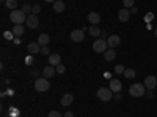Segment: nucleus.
<instances>
[{"label": "nucleus", "mask_w": 157, "mask_h": 117, "mask_svg": "<svg viewBox=\"0 0 157 117\" xmlns=\"http://www.w3.org/2000/svg\"><path fill=\"white\" fill-rule=\"evenodd\" d=\"M64 8H66V6H64L63 0H57V2L54 3V11H55V12H63Z\"/></svg>", "instance_id": "nucleus-20"}, {"label": "nucleus", "mask_w": 157, "mask_h": 117, "mask_svg": "<svg viewBox=\"0 0 157 117\" xmlns=\"http://www.w3.org/2000/svg\"><path fill=\"white\" fill-rule=\"evenodd\" d=\"M123 6L127 8V9H130V8L134 6V0H123Z\"/></svg>", "instance_id": "nucleus-25"}, {"label": "nucleus", "mask_w": 157, "mask_h": 117, "mask_svg": "<svg viewBox=\"0 0 157 117\" xmlns=\"http://www.w3.org/2000/svg\"><path fill=\"white\" fill-rule=\"evenodd\" d=\"M44 2H46V3H52V5H54V3L57 2V0H44Z\"/></svg>", "instance_id": "nucleus-36"}, {"label": "nucleus", "mask_w": 157, "mask_h": 117, "mask_svg": "<svg viewBox=\"0 0 157 117\" xmlns=\"http://www.w3.org/2000/svg\"><path fill=\"white\" fill-rule=\"evenodd\" d=\"M72 101H74V97H72V94H64V95L61 97V100H60V105L66 108V106L72 105Z\"/></svg>", "instance_id": "nucleus-12"}, {"label": "nucleus", "mask_w": 157, "mask_h": 117, "mask_svg": "<svg viewBox=\"0 0 157 117\" xmlns=\"http://www.w3.org/2000/svg\"><path fill=\"white\" fill-rule=\"evenodd\" d=\"M93 50L96 53H104L105 50H109V44L107 41H104V39H98V41L93 42Z\"/></svg>", "instance_id": "nucleus-5"}, {"label": "nucleus", "mask_w": 157, "mask_h": 117, "mask_svg": "<svg viewBox=\"0 0 157 117\" xmlns=\"http://www.w3.org/2000/svg\"><path fill=\"white\" fill-rule=\"evenodd\" d=\"M39 11H41V8H39V5H35V6L32 8V14H38Z\"/></svg>", "instance_id": "nucleus-30"}, {"label": "nucleus", "mask_w": 157, "mask_h": 117, "mask_svg": "<svg viewBox=\"0 0 157 117\" xmlns=\"http://www.w3.org/2000/svg\"><path fill=\"white\" fill-rule=\"evenodd\" d=\"M25 23H27L29 28L35 30V28L39 27V19H38L36 14H29V16H27V22H25Z\"/></svg>", "instance_id": "nucleus-6"}, {"label": "nucleus", "mask_w": 157, "mask_h": 117, "mask_svg": "<svg viewBox=\"0 0 157 117\" xmlns=\"http://www.w3.org/2000/svg\"><path fill=\"white\" fill-rule=\"evenodd\" d=\"M5 37H6V39H11V37H13V31H11V33H10V31H5Z\"/></svg>", "instance_id": "nucleus-33"}, {"label": "nucleus", "mask_w": 157, "mask_h": 117, "mask_svg": "<svg viewBox=\"0 0 157 117\" xmlns=\"http://www.w3.org/2000/svg\"><path fill=\"white\" fill-rule=\"evenodd\" d=\"M151 19H152V14H148V16L145 17V20H146V22H148V20H151Z\"/></svg>", "instance_id": "nucleus-37"}, {"label": "nucleus", "mask_w": 157, "mask_h": 117, "mask_svg": "<svg viewBox=\"0 0 157 117\" xmlns=\"http://www.w3.org/2000/svg\"><path fill=\"white\" fill-rule=\"evenodd\" d=\"M55 69H57V73H64V70H66V67H64L63 64H58Z\"/></svg>", "instance_id": "nucleus-29"}, {"label": "nucleus", "mask_w": 157, "mask_h": 117, "mask_svg": "<svg viewBox=\"0 0 157 117\" xmlns=\"http://www.w3.org/2000/svg\"><path fill=\"white\" fill-rule=\"evenodd\" d=\"M41 55H44V56H50L52 53H50V48L47 47V45H44V47H41V51H39Z\"/></svg>", "instance_id": "nucleus-24"}, {"label": "nucleus", "mask_w": 157, "mask_h": 117, "mask_svg": "<svg viewBox=\"0 0 157 117\" xmlns=\"http://www.w3.org/2000/svg\"><path fill=\"white\" fill-rule=\"evenodd\" d=\"M85 39V31L83 30H74L71 33V41L72 42H82Z\"/></svg>", "instance_id": "nucleus-7"}, {"label": "nucleus", "mask_w": 157, "mask_h": 117, "mask_svg": "<svg viewBox=\"0 0 157 117\" xmlns=\"http://www.w3.org/2000/svg\"><path fill=\"white\" fill-rule=\"evenodd\" d=\"M43 76L44 78H47V80H49V78H52V76H54L55 73H57V69L54 67V66H46L44 69H43Z\"/></svg>", "instance_id": "nucleus-11"}, {"label": "nucleus", "mask_w": 157, "mask_h": 117, "mask_svg": "<svg viewBox=\"0 0 157 117\" xmlns=\"http://www.w3.org/2000/svg\"><path fill=\"white\" fill-rule=\"evenodd\" d=\"M49 42H50V36L49 34H39V37H38V44L41 45V47H44V45H49Z\"/></svg>", "instance_id": "nucleus-18"}, {"label": "nucleus", "mask_w": 157, "mask_h": 117, "mask_svg": "<svg viewBox=\"0 0 157 117\" xmlns=\"http://www.w3.org/2000/svg\"><path fill=\"white\" fill-rule=\"evenodd\" d=\"M145 92H146V87H145V84H143V83H135V84H132V86L129 87L130 97H143V95H145Z\"/></svg>", "instance_id": "nucleus-2"}, {"label": "nucleus", "mask_w": 157, "mask_h": 117, "mask_svg": "<svg viewBox=\"0 0 157 117\" xmlns=\"http://www.w3.org/2000/svg\"><path fill=\"white\" fill-rule=\"evenodd\" d=\"M24 25H14V28H13V34H14L16 37H21L24 34Z\"/></svg>", "instance_id": "nucleus-19"}, {"label": "nucleus", "mask_w": 157, "mask_h": 117, "mask_svg": "<svg viewBox=\"0 0 157 117\" xmlns=\"http://www.w3.org/2000/svg\"><path fill=\"white\" fill-rule=\"evenodd\" d=\"M129 11H130V14H137V11H138V9H137V6L134 5V6H132V8H130Z\"/></svg>", "instance_id": "nucleus-32"}, {"label": "nucleus", "mask_w": 157, "mask_h": 117, "mask_svg": "<svg viewBox=\"0 0 157 117\" xmlns=\"http://www.w3.org/2000/svg\"><path fill=\"white\" fill-rule=\"evenodd\" d=\"M124 70H126V69H124V66H121V64H118V66L115 67V72H116V73H124Z\"/></svg>", "instance_id": "nucleus-28"}, {"label": "nucleus", "mask_w": 157, "mask_h": 117, "mask_svg": "<svg viewBox=\"0 0 157 117\" xmlns=\"http://www.w3.org/2000/svg\"><path fill=\"white\" fill-rule=\"evenodd\" d=\"M49 117H64L60 111H50L49 112Z\"/></svg>", "instance_id": "nucleus-27"}, {"label": "nucleus", "mask_w": 157, "mask_h": 117, "mask_svg": "<svg viewBox=\"0 0 157 117\" xmlns=\"http://www.w3.org/2000/svg\"><path fill=\"white\" fill-rule=\"evenodd\" d=\"M143 84H145V87H146V89L154 90V89H155V86H157V78H155V76H152V75H149V76H146V78H145Z\"/></svg>", "instance_id": "nucleus-8"}, {"label": "nucleus", "mask_w": 157, "mask_h": 117, "mask_svg": "<svg viewBox=\"0 0 157 117\" xmlns=\"http://www.w3.org/2000/svg\"><path fill=\"white\" fill-rule=\"evenodd\" d=\"M58 64H61V56H60L58 53H52V55L49 56V66L57 67Z\"/></svg>", "instance_id": "nucleus-13"}, {"label": "nucleus", "mask_w": 157, "mask_h": 117, "mask_svg": "<svg viewBox=\"0 0 157 117\" xmlns=\"http://www.w3.org/2000/svg\"><path fill=\"white\" fill-rule=\"evenodd\" d=\"M116 58V51L113 50V48H109V50H105V51H104V59H105V61H113Z\"/></svg>", "instance_id": "nucleus-17"}, {"label": "nucleus", "mask_w": 157, "mask_h": 117, "mask_svg": "<svg viewBox=\"0 0 157 117\" xmlns=\"http://www.w3.org/2000/svg\"><path fill=\"white\" fill-rule=\"evenodd\" d=\"M64 117H74V112L72 111H68L66 114H64Z\"/></svg>", "instance_id": "nucleus-34"}, {"label": "nucleus", "mask_w": 157, "mask_h": 117, "mask_svg": "<svg viewBox=\"0 0 157 117\" xmlns=\"http://www.w3.org/2000/svg\"><path fill=\"white\" fill-rule=\"evenodd\" d=\"M32 8L33 6H30V5H24L22 6V11L25 12V14H32Z\"/></svg>", "instance_id": "nucleus-26"}, {"label": "nucleus", "mask_w": 157, "mask_h": 117, "mask_svg": "<svg viewBox=\"0 0 157 117\" xmlns=\"http://www.w3.org/2000/svg\"><path fill=\"white\" fill-rule=\"evenodd\" d=\"M145 95L148 97V98H154V92L151 89H146V92H145Z\"/></svg>", "instance_id": "nucleus-31"}, {"label": "nucleus", "mask_w": 157, "mask_h": 117, "mask_svg": "<svg viewBox=\"0 0 157 117\" xmlns=\"http://www.w3.org/2000/svg\"><path fill=\"white\" fill-rule=\"evenodd\" d=\"M113 97V92L110 90V87H99L98 89V98L101 101H110Z\"/></svg>", "instance_id": "nucleus-4"}, {"label": "nucleus", "mask_w": 157, "mask_h": 117, "mask_svg": "<svg viewBox=\"0 0 157 117\" xmlns=\"http://www.w3.org/2000/svg\"><path fill=\"white\" fill-rule=\"evenodd\" d=\"M10 19L14 25H22L24 22H27V14L22 9H13L10 12Z\"/></svg>", "instance_id": "nucleus-1"}, {"label": "nucleus", "mask_w": 157, "mask_h": 117, "mask_svg": "<svg viewBox=\"0 0 157 117\" xmlns=\"http://www.w3.org/2000/svg\"><path fill=\"white\" fill-rule=\"evenodd\" d=\"M120 42H121V37L118 36V34H110V36H109V39H107V44H109V47H110V48L118 47V45H120Z\"/></svg>", "instance_id": "nucleus-9"}, {"label": "nucleus", "mask_w": 157, "mask_h": 117, "mask_svg": "<svg viewBox=\"0 0 157 117\" xmlns=\"http://www.w3.org/2000/svg\"><path fill=\"white\" fill-rule=\"evenodd\" d=\"M38 75H39V72H38V70H36V69H35V70H33V72H32V76H38Z\"/></svg>", "instance_id": "nucleus-35"}, {"label": "nucleus", "mask_w": 157, "mask_h": 117, "mask_svg": "<svg viewBox=\"0 0 157 117\" xmlns=\"http://www.w3.org/2000/svg\"><path fill=\"white\" fill-rule=\"evenodd\" d=\"M88 22L91 23V25H99V22H101V16L98 14V12H90L88 14Z\"/></svg>", "instance_id": "nucleus-16"}, {"label": "nucleus", "mask_w": 157, "mask_h": 117, "mask_svg": "<svg viewBox=\"0 0 157 117\" xmlns=\"http://www.w3.org/2000/svg\"><path fill=\"white\" fill-rule=\"evenodd\" d=\"M5 6L8 8V9H16L17 8V0H6V2H5Z\"/></svg>", "instance_id": "nucleus-22"}, {"label": "nucleus", "mask_w": 157, "mask_h": 117, "mask_svg": "<svg viewBox=\"0 0 157 117\" xmlns=\"http://www.w3.org/2000/svg\"><path fill=\"white\" fill-rule=\"evenodd\" d=\"M154 36H155V39H157V28H154Z\"/></svg>", "instance_id": "nucleus-38"}, {"label": "nucleus", "mask_w": 157, "mask_h": 117, "mask_svg": "<svg viewBox=\"0 0 157 117\" xmlns=\"http://www.w3.org/2000/svg\"><path fill=\"white\" fill-rule=\"evenodd\" d=\"M27 50H29L30 55H36V53H39V51H41V45H39L38 42H30V44L27 45Z\"/></svg>", "instance_id": "nucleus-14"}, {"label": "nucleus", "mask_w": 157, "mask_h": 117, "mask_svg": "<svg viewBox=\"0 0 157 117\" xmlns=\"http://www.w3.org/2000/svg\"><path fill=\"white\" fill-rule=\"evenodd\" d=\"M2 2H3V3H5V2H6V0H2Z\"/></svg>", "instance_id": "nucleus-39"}, {"label": "nucleus", "mask_w": 157, "mask_h": 117, "mask_svg": "<svg viewBox=\"0 0 157 117\" xmlns=\"http://www.w3.org/2000/svg\"><path fill=\"white\" fill-rule=\"evenodd\" d=\"M135 73H137V72H135L134 69H126L123 75L127 78V80H132V78H135Z\"/></svg>", "instance_id": "nucleus-23"}, {"label": "nucleus", "mask_w": 157, "mask_h": 117, "mask_svg": "<svg viewBox=\"0 0 157 117\" xmlns=\"http://www.w3.org/2000/svg\"><path fill=\"white\" fill-rule=\"evenodd\" d=\"M123 84L120 80H110V90L112 92H121Z\"/></svg>", "instance_id": "nucleus-15"}, {"label": "nucleus", "mask_w": 157, "mask_h": 117, "mask_svg": "<svg viewBox=\"0 0 157 117\" xmlns=\"http://www.w3.org/2000/svg\"><path fill=\"white\" fill-rule=\"evenodd\" d=\"M49 87H50V83L47 78L43 76V78H36L35 80V89L38 92H46V90H49Z\"/></svg>", "instance_id": "nucleus-3"}, {"label": "nucleus", "mask_w": 157, "mask_h": 117, "mask_svg": "<svg viewBox=\"0 0 157 117\" xmlns=\"http://www.w3.org/2000/svg\"><path fill=\"white\" fill-rule=\"evenodd\" d=\"M88 33L91 34V36H99V34H102V31L99 30V27H98V25H91V27L88 28Z\"/></svg>", "instance_id": "nucleus-21"}, {"label": "nucleus", "mask_w": 157, "mask_h": 117, "mask_svg": "<svg viewBox=\"0 0 157 117\" xmlns=\"http://www.w3.org/2000/svg\"><path fill=\"white\" fill-rule=\"evenodd\" d=\"M129 17H130V11L127 8H123L118 11V19H120V22H129Z\"/></svg>", "instance_id": "nucleus-10"}]
</instances>
